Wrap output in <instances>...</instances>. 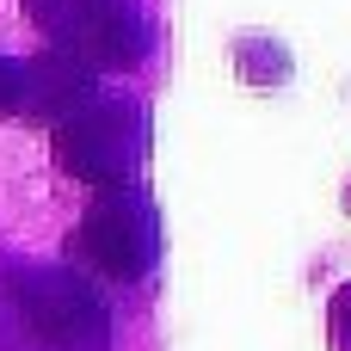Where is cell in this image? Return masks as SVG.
<instances>
[{
	"label": "cell",
	"mask_w": 351,
	"mask_h": 351,
	"mask_svg": "<svg viewBox=\"0 0 351 351\" xmlns=\"http://www.w3.org/2000/svg\"><path fill=\"white\" fill-rule=\"evenodd\" d=\"M142 154H148V117H142L136 99L93 93L80 111H68L56 123V160H62V173H74L93 191L130 185L136 167H142Z\"/></svg>",
	"instance_id": "1"
},
{
	"label": "cell",
	"mask_w": 351,
	"mask_h": 351,
	"mask_svg": "<svg viewBox=\"0 0 351 351\" xmlns=\"http://www.w3.org/2000/svg\"><path fill=\"white\" fill-rule=\"evenodd\" d=\"M12 296L37 351H111V308L74 265H12Z\"/></svg>",
	"instance_id": "2"
},
{
	"label": "cell",
	"mask_w": 351,
	"mask_h": 351,
	"mask_svg": "<svg viewBox=\"0 0 351 351\" xmlns=\"http://www.w3.org/2000/svg\"><path fill=\"white\" fill-rule=\"evenodd\" d=\"M68 247H74V259L86 271H99L111 284H136L160 259V216H154V204L136 185H105L86 204V216H80Z\"/></svg>",
	"instance_id": "3"
},
{
	"label": "cell",
	"mask_w": 351,
	"mask_h": 351,
	"mask_svg": "<svg viewBox=\"0 0 351 351\" xmlns=\"http://www.w3.org/2000/svg\"><path fill=\"white\" fill-rule=\"evenodd\" d=\"M31 19L49 37V49H68L93 74L99 68H136L154 43L148 12L136 0H31Z\"/></svg>",
	"instance_id": "4"
},
{
	"label": "cell",
	"mask_w": 351,
	"mask_h": 351,
	"mask_svg": "<svg viewBox=\"0 0 351 351\" xmlns=\"http://www.w3.org/2000/svg\"><path fill=\"white\" fill-rule=\"evenodd\" d=\"M99 93V74L86 62H74L68 49H43L37 62H25V93H19V111L37 117V123H62L68 111H80L86 99Z\"/></svg>",
	"instance_id": "5"
},
{
	"label": "cell",
	"mask_w": 351,
	"mask_h": 351,
	"mask_svg": "<svg viewBox=\"0 0 351 351\" xmlns=\"http://www.w3.org/2000/svg\"><path fill=\"white\" fill-rule=\"evenodd\" d=\"M0 351H37L31 346V327L19 315V296H12V265L0 259Z\"/></svg>",
	"instance_id": "6"
},
{
	"label": "cell",
	"mask_w": 351,
	"mask_h": 351,
	"mask_svg": "<svg viewBox=\"0 0 351 351\" xmlns=\"http://www.w3.org/2000/svg\"><path fill=\"white\" fill-rule=\"evenodd\" d=\"M327 339H333V351H351V284H339L327 302Z\"/></svg>",
	"instance_id": "7"
},
{
	"label": "cell",
	"mask_w": 351,
	"mask_h": 351,
	"mask_svg": "<svg viewBox=\"0 0 351 351\" xmlns=\"http://www.w3.org/2000/svg\"><path fill=\"white\" fill-rule=\"evenodd\" d=\"M19 93H25V62L0 56V117H12V111H19Z\"/></svg>",
	"instance_id": "8"
},
{
	"label": "cell",
	"mask_w": 351,
	"mask_h": 351,
	"mask_svg": "<svg viewBox=\"0 0 351 351\" xmlns=\"http://www.w3.org/2000/svg\"><path fill=\"white\" fill-rule=\"evenodd\" d=\"M346 210H351V185H346Z\"/></svg>",
	"instance_id": "9"
}]
</instances>
